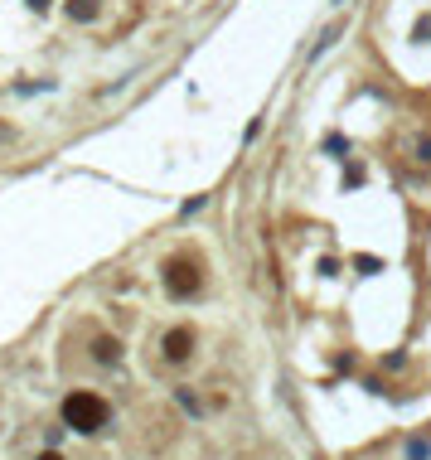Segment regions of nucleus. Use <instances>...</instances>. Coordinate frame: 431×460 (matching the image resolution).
Returning <instances> with one entry per match:
<instances>
[{
  "instance_id": "1",
  "label": "nucleus",
  "mask_w": 431,
  "mask_h": 460,
  "mask_svg": "<svg viewBox=\"0 0 431 460\" xmlns=\"http://www.w3.org/2000/svg\"><path fill=\"white\" fill-rule=\"evenodd\" d=\"M107 402L97 398V393H68L63 398V422L73 427V432H82V436H92V432H102L107 427Z\"/></svg>"
},
{
  "instance_id": "2",
  "label": "nucleus",
  "mask_w": 431,
  "mask_h": 460,
  "mask_svg": "<svg viewBox=\"0 0 431 460\" xmlns=\"http://www.w3.org/2000/svg\"><path fill=\"white\" fill-rule=\"evenodd\" d=\"M160 281H165V291H170V300H189V296L204 291V271H199L194 257H170L165 271H160Z\"/></svg>"
},
{
  "instance_id": "3",
  "label": "nucleus",
  "mask_w": 431,
  "mask_h": 460,
  "mask_svg": "<svg viewBox=\"0 0 431 460\" xmlns=\"http://www.w3.org/2000/svg\"><path fill=\"white\" fill-rule=\"evenodd\" d=\"M160 349H165V363H189V358H194V329L175 325L160 339Z\"/></svg>"
},
{
  "instance_id": "4",
  "label": "nucleus",
  "mask_w": 431,
  "mask_h": 460,
  "mask_svg": "<svg viewBox=\"0 0 431 460\" xmlns=\"http://www.w3.org/2000/svg\"><path fill=\"white\" fill-rule=\"evenodd\" d=\"M102 15V5L97 0H68V20H78V25H92Z\"/></svg>"
},
{
  "instance_id": "5",
  "label": "nucleus",
  "mask_w": 431,
  "mask_h": 460,
  "mask_svg": "<svg viewBox=\"0 0 431 460\" xmlns=\"http://www.w3.org/2000/svg\"><path fill=\"white\" fill-rule=\"evenodd\" d=\"M92 358H97V363H116V358H121V344L102 334V339H92Z\"/></svg>"
},
{
  "instance_id": "6",
  "label": "nucleus",
  "mask_w": 431,
  "mask_h": 460,
  "mask_svg": "<svg viewBox=\"0 0 431 460\" xmlns=\"http://www.w3.org/2000/svg\"><path fill=\"white\" fill-rule=\"evenodd\" d=\"M407 460H431V446L422 436H407Z\"/></svg>"
},
{
  "instance_id": "7",
  "label": "nucleus",
  "mask_w": 431,
  "mask_h": 460,
  "mask_svg": "<svg viewBox=\"0 0 431 460\" xmlns=\"http://www.w3.org/2000/svg\"><path fill=\"white\" fill-rule=\"evenodd\" d=\"M339 34H344V29H339V25H334V29H324V34H320V44L310 49V58H320L324 49H329V44H339Z\"/></svg>"
},
{
  "instance_id": "8",
  "label": "nucleus",
  "mask_w": 431,
  "mask_h": 460,
  "mask_svg": "<svg viewBox=\"0 0 431 460\" xmlns=\"http://www.w3.org/2000/svg\"><path fill=\"white\" fill-rule=\"evenodd\" d=\"M180 407H185V412H194V417H199V398H194L189 388H180Z\"/></svg>"
},
{
  "instance_id": "9",
  "label": "nucleus",
  "mask_w": 431,
  "mask_h": 460,
  "mask_svg": "<svg viewBox=\"0 0 431 460\" xmlns=\"http://www.w3.org/2000/svg\"><path fill=\"white\" fill-rule=\"evenodd\" d=\"M412 34H417V39H431V15H422V20H417V29H412Z\"/></svg>"
},
{
  "instance_id": "10",
  "label": "nucleus",
  "mask_w": 431,
  "mask_h": 460,
  "mask_svg": "<svg viewBox=\"0 0 431 460\" xmlns=\"http://www.w3.org/2000/svg\"><path fill=\"white\" fill-rule=\"evenodd\" d=\"M417 160H427V165H431V141H417Z\"/></svg>"
},
{
  "instance_id": "11",
  "label": "nucleus",
  "mask_w": 431,
  "mask_h": 460,
  "mask_svg": "<svg viewBox=\"0 0 431 460\" xmlns=\"http://www.w3.org/2000/svg\"><path fill=\"white\" fill-rule=\"evenodd\" d=\"M29 10H34V15H44V10H49V0H25Z\"/></svg>"
},
{
  "instance_id": "12",
  "label": "nucleus",
  "mask_w": 431,
  "mask_h": 460,
  "mask_svg": "<svg viewBox=\"0 0 431 460\" xmlns=\"http://www.w3.org/2000/svg\"><path fill=\"white\" fill-rule=\"evenodd\" d=\"M39 460H63V456H58V451H44V456H39Z\"/></svg>"
},
{
  "instance_id": "13",
  "label": "nucleus",
  "mask_w": 431,
  "mask_h": 460,
  "mask_svg": "<svg viewBox=\"0 0 431 460\" xmlns=\"http://www.w3.org/2000/svg\"><path fill=\"white\" fill-rule=\"evenodd\" d=\"M334 5H344V0H334Z\"/></svg>"
}]
</instances>
